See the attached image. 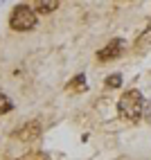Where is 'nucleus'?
Masks as SVG:
<instances>
[{
  "label": "nucleus",
  "mask_w": 151,
  "mask_h": 160,
  "mask_svg": "<svg viewBox=\"0 0 151 160\" xmlns=\"http://www.w3.org/2000/svg\"><path fill=\"white\" fill-rule=\"evenodd\" d=\"M122 52H124V41L122 38H115L106 48H102L99 52H97V59H99V61H113V59L120 57Z\"/></svg>",
  "instance_id": "obj_3"
},
{
  "label": "nucleus",
  "mask_w": 151,
  "mask_h": 160,
  "mask_svg": "<svg viewBox=\"0 0 151 160\" xmlns=\"http://www.w3.org/2000/svg\"><path fill=\"white\" fill-rule=\"evenodd\" d=\"M14 108V104H12V99L7 97L5 92H0V115H5V113H9Z\"/></svg>",
  "instance_id": "obj_6"
},
{
  "label": "nucleus",
  "mask_w": 151,
  "mask_h": 160,
  "mask_svg": "<svg viewBox=\"0 0 151 160\" xmlns=\"http://www.w3.org/2000/svg\"><path fill=\"white\" fill-rule=\"evenodd\" d=\"M144 120L151 124V102H149V104H144Z\"/></svg>",
  "instance_id": "obj_9"
},
{
  "label": "nucleus",
  "mask_w": 151,
  "mask_h": 160,
  "mask_svg": "<svg viewBox=\"0 0 151 160\" xmlns=\"http://www.w3.org/2000/svg\"><path fill=\"white\" fill-rule=\"evenodd\" d=\"M41 131H43V129H41V122L32 120V122H27L16 135L20 138V140H25V142H32V140H38V138H41Z\"/></svg>",
  "instance_id": "obj_4"
},
{
  "label": "nucleus",
  "mask_w": 151,
  "mask_h": 160,
  "mask_svg": "<svg viewBox=\"0 0 151 160\" xmlns=\"http://www.w3.org/2000/svg\"><path fill=\"white\" fill-rule=\"evenodd\" d=\"M83 81H86V77H83V74H77V77H74V79L70 81V88H74V90H77V88H81V90H83Z\"/></svg>",
  "instance_id": "obj_8"
},
{
  "label": "nucleus",
  "mask_w": 151,
  "mask_h": 160,
  "mask_svg": "<svg viewBox=\"0 0 151 160\" xmlns=\"http://www.w3.org/2000/svg\"><path fill=\"white\" fill-rule=\"evenodd\" d=\"M104 83H106L108 88H120V86H122V74H120V72H117V74H108Z\"/></svg>",
  "instance_id": "obj_7"
},
{
  "label": "nucleus",
  "mask_w": 151,
  "mask_h": 160,
  "mask_svg": "<svg viewBox=\"0 0 151 160\" xmlns=\"http://www.w3.org/2000/svg\"><path fill=\"white\" fill-rule=\"evenodd\" d=\"M57 7H59V2H57V0H48V2H43V0H41V2H36V5H34V12L50 14V12H54Z\"/></svg>",
  "instance_id": "obj_5"
},
{
  "label": "nucleus",
  "mask_w": 151,
  "mask_h": 160,
  "mask_svg": "<svg viewBox=\"0 0 151 160\" xmlns=\"http://www.w3.org/2000/svg\"><path fill=\"white\" fill-rule=\"evenodd\" d=\"M117 113H120L122 120H128V122L140 120V115L144 113V97H142V92H140L138 88L126 90L120 97V102H117Z\"/></svg>",
  "instance_id": "obj_1"
},
{
  "label": "nucleus",
  "mask_w": 151,
  "mask_h": 160,
  "mask_svg": "<svg viewBox=\"0 0 151 160\" xmlns=\"http://www.w3.org/2000/svg\"><path fill=\"white\" fill-rule=\"evenodd\" d=\"M9 27L16 32H27L36 27V12L29 5H16L9 16Z\"/></svg>",
  "instance_id": "obj_2"
}]
</instances>
